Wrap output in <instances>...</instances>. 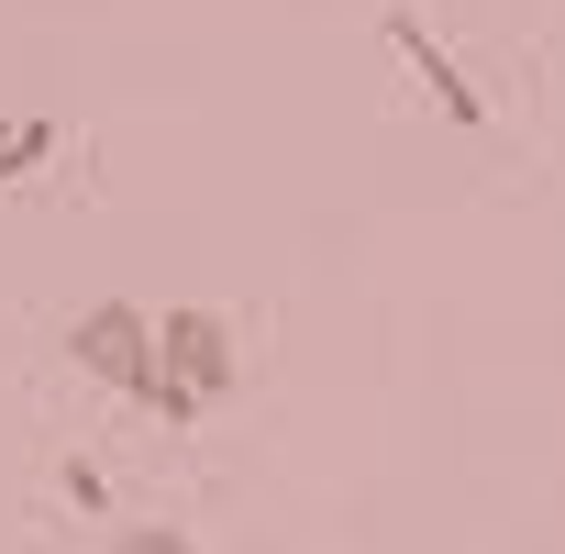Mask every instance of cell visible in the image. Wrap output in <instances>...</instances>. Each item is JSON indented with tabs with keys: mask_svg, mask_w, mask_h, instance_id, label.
<instances>
[{
	"mask_svg": "<svg viewBox=\"0 0 565 554\" xmlns=\"http://www.w3.org/2000/svg\"><path fill=\"white\" fill-rule=\"evenodd\" d=\"M45 156H56V111H12V122H0V189L34 178Z\"/></svg>",
	"mask_w": 565,
	"mask_h": 554,
	"instance_id": "cell-4",
	"label": "cell"
},
{
	"mask_svg": "<svg viewBox=\"0 0 565 554\" xmlns=\"http://www.w3.org/2000/svg\"><path fill=\"white\" fill-rule=\"evenodd\" d=\"M156 377H167L189 411H222V399L244 388V344H233V322H222V311H167V322H156Z\"/></svg>",
	"mask_w": 565,
	"mask_h": 554,
	"instance_id": "cell-2",
	"label": "cell"
},
{
	"mask_svg": "<svg viewBox=\"0 0 565 554\" xmlns=\"http://www.w3.org/2000/svg\"><path fill=\"white\" fill-rule=\"evenodd\" d=\"M388 45H399V56H411V78H422V89H433V111H444V122H466V134H477V122H488V89H477V78H466V56H455V45H444V34H433V23H422V12H411V0H399V12H388Z\"/></svg>",
	"mask_w": 565,
	"mask_h": 554,
	"instance_id": "cell-3",
	"label": "cell"
},
{
	"mask_svg": "<svg viewBox=\"0 0 565 554\" xmlns=\"http://www.w3.org/2000/svg\"><path fill=\"white\" fill-rule=\"evenodd\" d=\"M111 554H200L178 521H111Z\"/></svg>",
	"mask_w": 565,
	"mask_h": 554,
	"instance_id": "cell-5",
	"label": "cell"
},
{
	"mask_svg": "<svg viewBox=\"0 0 565 554\" xmlns=\"http://www.w3.org/2000/svg\"><path fill=\"white\" fill-rule=\"evenodd\" d=\"M67 366L89 388H111V399H145V377H156V311L145 300H89L67 322Z\"/></svg>",
	"mask_w": 565,
	"mask_h": 554,
	"instance_id": "cell-1",
	"label": "cell"
},
{
	"mask_svg": "<svg viewBox=\"0 0 565 554\" xmlns=\"http://www.w3.org/2000/svg\"><path fill=\"white\" fill-rule=\"evenodd\" d=\"M56 488H67V499H78V510H100V499H111V488H100V466H89V455H67V477H56Z\"/></svg>",
	"mask_w": 565,
	"mask_h": 554,
	"instance_id": "cell-6",
	"label": "cell"
}]
</instances>
